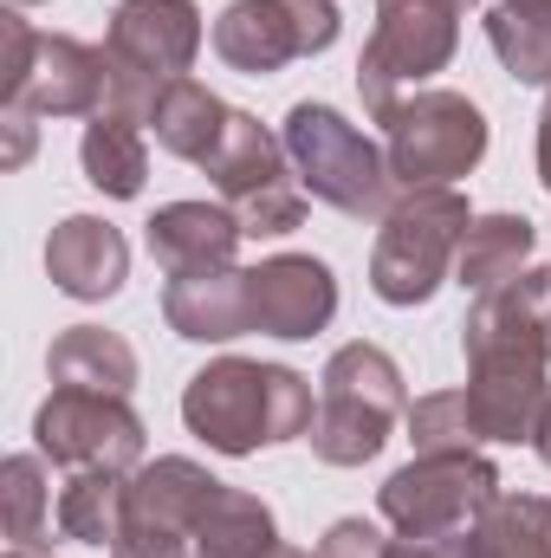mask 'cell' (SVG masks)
<instances>
[{
  "label": "cell",
  "instance_id": "obj_15",
  "mask_svg": "<svg viewBox=\"0 0 551 558\" xmlns=\"http://www.w3.org/2000/svg\"><path fill=\"white\" fill-rule=\"evenodd\" d=\"M149 241V260L162 267L169 279L182 274H215V267H234L247 228L228 202H162L143 228Z\"/></svg>",
  "mask_w": 551,
  "mask_h": 558
},
{
  "label": "cell",
  "instance_id": "obj_16",
  "mask_svg": "<svg viewBox=\"0 0 551 558\" xmlns=\"http://www.w3.org/2000/svg\"><path fill=\"white\" fill-rule=\"evenodd\" d=\"M221 494V481L188 461V454H156L131 474V494H124V526L137 533H169V539H188L195 546V526L208 513V500Z\"/></svg>",
  "mask_w": 551,
  "mask_h": 558
},
{
  "label": "cell",
  "instance_id": "obj_20",
  "mask_svg": "<svg viewBox=\"0 0 551 558\" xmlns=\"http://www.w3.org/2000/svg\"><path fill=\"white\" fill-rule=\"evenodd\" d=\"M46 377L59 390H105V397H131L137 390V351L105 331V325H65L46 351Z\"/></svg>",
  "mask_w": 551,
  "mask_h": 558
},
{
  "label": "cell",
  "instance_id": "obj_36",
  "mask_svg": "<svg viewBox=\"0 0 551 558\" xmlns=\"http://www.w3.org/2000/svg\"><path fill=\"white\" fill-rule=\"evenodd\" d=\"M513 7H526L532 20H546V26H551V0H513Z\"/></svg>",
  "mask_w": 551,
  "mask_h": 558
},
{
  "label": "cell",
  "instance_id": "obj_17",
  "mask_svg": "<svg viewBox=\"0 0 551 558\" xmlns=\"http://www.w3.org/2000/svg\"><path fill=\"white\" fill-rule=\"evenodd\" d=\"M46 274L65 299H85V305L118 299L131 279V241L105 215H65L46 234Z\"/></svg>",
  "mask_w": 551,
  "mask_h": 558
},
{
  "label": "cell",
  "instance_id": "obj_19",
  "mask_svg": "<svg viewBox=\"0 0 551 558\" xmlns=\"http://www.w3.org/2000/svg\"><path fill=\"white\" fill-rule=\"evenodd\" d=\"M467 416L480 428V441H532L551 410V371H519V364H493V371H467Z\"/></svg>",
  "mask_w": 551,
  "mask_h": 558
},
{
  "label": "cell",
  "instance_id": "obj_22",
  "mask_svg": "<svg viewBox=\"0 0 551 558\" xmlns=\"http://www.w3.org/2000/svg\"><path fill=\"white\" fill-rule=\"evenodd\" d=\"M532 247H539V228L526 215H474L467 241H461V260L454 279L480 299V292H500L506 279H519L532 267Z\"/></svg>",
  "mask_w": 551,
  "mask_h": 558
},
{
  "label": "cell",
  "instance_id": "obj_21",
  "mask_svg": "<svg viewBox=\"0 0 551 558\" xmlns=\"http://www.w3.org/2000/svg\"><path fill=\"white\" fill-rule=\"evenodd\" d=\"M78 162H85V182L111 202H137L143 182H149V137H143L137 118L124 111H98L85 118V137H78Z\"/></svg>",
  "mask_w": 551,
  "mask_h": 558
},
{
  "label": "cell",
  "instance_id": "obj_39",
  "mask_svg": "<svg viewBox=\"0 0 551 558\" xmlns=\"http://www.w3.org/2000/svg\"><path fill=\"white\" fill-rule=\"evenodd\" d=\"M461 7H480V0H461Z\"/></svg>",
  "mask_w": 551,
  "mask_h": 558
},
{
  "label": "cell",
  "instance_id": "obj_4",
  "mask_svg": "<svg viewBox=\"0 0 551 558\" xmlns=\"http://www.w3.org/2000/svg\"><path fill=\"white\" fill-rule=\"evenodd\" d=\"M474 228V208L461 189H415L396 195V208L383 215L377 228V247H370V292L383 305H428L454 260H461V241Z\"/></svg>",
  "mask_w": 551,
  "mask_h": 558
},
{
  "label": "cell",
  "instance_id": "obj_6",
  "mask_svg": "<svg viewBox=\"0 0 551 558\" xmlns=\"http://www.w3.org/2000/svg\"><path fill=\"white\" fill-rule=\"evenodd\" d=\"M7 65H0V105H26L33 118H98L111 92L105 46H85L72 33H39L20 13H0Z\"/></svg>",
  "mask_w": 551,
  "mask_h": 558
},
{
  "label": "cell",
  "instance_id": "obj_23",
  "mask_svg": "<svg viewBox=\"0 0 551 558\" xmlns=\"http://www.w3.org/2000/svg\"><path fill=\"white\" fill-rule=\"evenodd\" d=\"M454 558H551V500L546 494H500L454 539Z\"/></svg>",
  "mask_w": 551,
  "mask_h": 558
},
{
  "label": "cell",
  "instance_id": "obj_40",
  "mask_svg": "<svg viewBox=\"0 0 551 558\" xmlns=\"http://www.w3.org/2000/svg\"><path fill=\"white\" fill-rule=\"evenodd\" d=\"M13 7H33V0H13Z\"/></svg>",
  "mask_w": 551,
  "mask_h": 558
},
{
  "label": "cell",
  "instance_id": "obj_31",
  "mask_svg": "<svg viewBox=\"0 0 551 558\" xmlns=\"http://www.w3.org/2000/svg\"><path fill=\"white\" fill-rule=\"evenodd\" d=\"M105 558H195V546H188V539H169V533H137V526H124L118 546Z\"/></svg>",
  "mask_w": 551,
  "mask_h": 558
},
{
  "label": "cell",
  "instance_id": "obj_29",
  "mask_svg": "<svg viewBox=\"0 0 551 558\" xmlns=\"http://www.w3.org/2000/svg\"><path fill=\"white\" fill-rule=\"evenodd\" d=\"M403 422H409L415 454H454V448H480V428H474V416H467V397H461V390L415 397Z\"/></svg>",
  "mask_w": 551,
  "mask_h": 558
},
{
  "label": "cell",
  "instance_id": "obj_3",
  "mask_svg": "<svg viewBox=\"0 0 551 558\" xmlns=\"http://www.w3.org/2000/svg\"><path fill=\"white\" fill-rule=\"evenodd\" d=\"M279 143H285V156H292V169H298V182H305V195L311 202H325V208H338V215H351V221H383L390 208H396V175H390V156H383V143L364 137L344 111H331V105H292L285 111V124H279Z\"/></svg>",
  "mask_w": 551,
  "mask_h": 558
},
{
  "label": "cell",
  "instance_id": "obj_33",
  "mask_svg": "<svg viewBox=\"0 0 551 558\" xmlns=\"http://www.w3.org/2000/svg\"><path fill=\"white\" fill-rule=\"evenodd\" d=\"M390 558H454V546H441V539H396Z\"/></svg>",
  "mask_w": 551,
  "mask_h": 558
},
{
  "label": "cell",
  "instance_id": "obj_14",
  "mask_svg": "<svg viewBox=\"0 0 551 558\" xmlns=\"http://www.w3.org/2000/svg\"><path fill=\"white\" fill-rule=\"evenodd\" d=\"M247 299H254V331L298 344L338 318V274L318 254H273L247 267Z\"/></svg>",
  "mask_w": 551,
  "mask_h": 558
},
{
  "label": "cell",
  "instance_id": "obj_2",
  "mask_svg": "<svg viewBox=\"0 0 551 558\" xmlns=\"http://www.w3.org/2000/svg\"><path fill=\"white\" fill-rule=\"evenodd\" d=\"M409 416L403 371L383 344H338L318 377V416H311V454L325 468H364L383 454L390 428Z\"/></svg>",
  "mask_w": 551,
  "mask_h": 558
},
{
  "label": "cell",
  "instance_id": "obj_7",
  "mask_svg": "<svg viewBox=\"0 0 551 558\" xmlns=\"http://www.w3.org/2000/svg\"><path fill=\"white\" fill-rule=\"evenodd\" d=\"M493 500H500V468L480 448L415 454L377 487V513L396 539H441V546H454Z\"/></svg>",
  "mask_w": 551,
  "mask_h": 558
},
{
  "label": "cell",
  "instance_id": "obj_13",
  "mask_svg": "<svg viewBox=\"0 0 551 558\" xmlns=\"http://www.w3.org/2000/svg\"><path fill=\"white\" fill-rule=\"evenodd\" d=\"M201 52V7L195 0H118L105 26V59L149 85L188 78Z\"/></svg>",
  "mask_w": 551,
  "mask_h": 558
},
{
  "label": "cell",
  "instance_id": "obj_18",
  "mask_svg": "<svg viewBox=\"0 0 551 558\" xmlns=\"http://www.w3.org/2000/svg\"><path fill=\"white\" fill-rule=\"evenodd\" d=\"M162 318L188 344H234L254 331V299L247 267H215V274H182L162 286Z\"/></svg>",
  "mask_w": 551,
  "mask_h": 558
},
{
  "label": "cell",
  "instance_id": "obj_24",
  "mask_svg": "<svg viewBox=\"0 0 551 558\" xmlns=\"http://www.w3.org/2000/svg\"><path fill=\"white\" fill-rule=\"evenodd\" d=\"M228 111H234V105H221L201 78H169L162 98H156V111H149V131H156V143H162L169 156L208 162V149L228 131Z\"/></svg>",
  "mask_w": 551,
  "mask_h": 558
},
{
  "label": "cell",
  "instance_id": "obj_1",
  "mask_svg": "<svg viewBox=\"0 0 551 558\" xmlns=\"http://www.w3.org/2000/svg\"><path fill=\"white\" fill-rule=\"evenodd\" d=\"M311 377H298L292 364H254V357H215L188 377L182 390V422L195 441H208L215 454H260L279 441L311 435Z\"/></svg>",
  "mask_w": 551,
  "mask_h": 558
},
{
  "label": "cell",
  "instance_id": "obj_10",
  "mask_svg": "<svg viewBox=\"0 0 551 558\" xmlns=\"http://www.w3.org/2000/svg\"><path fill=\"white\" fill-rule=\"evenodd\" d=\"M33 448L65 474H137L149 428L131 410V397L52 384V397L33 410Z\"/></svg>",
  "mask_w": 551,
  "mask_h": 558
},
{
  "label": "cell",
  "instance_id": "obj_8",
  "mask_svg": "<svg viewBox=\"0 0 551 558\" xmlns=\"http://www.w3.org/2000/svg\"><path fill=\"white\" fill-rule=\"evenodd\" d=\"M461 0H377V26L357 59V92L364 111L383 118L396 98L421 92L434 72H448L461 46Z\"/></svg>",
  "mask_w": 551,
  "mask_h": 558
},
{
  "label": "cell",
  "instance_id": "obj_27",
  "mask_svg": "<svg viewBox=\"0 0 551 558\" xmlns=\"http://www.w3.org/2000/svg\"><path fill=\"white\" fill-rule=\"evenodd\" d=\"M0 520H7L13 546H46L52 539L59 507H52V481H46V454L39 448L0 461Z\"/></svg>",
  "mask_w": 551,
  "mask_h": 558
},
{
  "label": "cell",
  "instance_id": "obj_37",
  "mask_svg": "<svg viewBox=\"0 0 551 558\" xmlns=\"http://www.w3.org/2000/svg\"><path fill=\"white\" fill-rule=\"evenodd\" d=\"M260 558H318V553H298V546H267Z\"/></svg>",
  "mask_w": 551,
  "mask_h": 558
},
{
  "label": "cell",
  "instance_id": "obj_5",
  "mask_svg": "<svg viewBox=\"0 0 551 558\" xmlns=\"http://www.w3.org/2000/svg\"><path fill=\"white\" fill-rule=\"evenodd\" d=\"M377 124H383V156H390V175H396L403 195H415V189H454L487 156L480 105L467 92H448V85H421L409 98H396Z\"/></svg>",
  "mask_w": 551,
  "mask_h": 558
},
{
  "label": "cell",
  "instance_id": "obj_32",
  "mask_svg": "<svg viewBox=\"0 0 551 558\" xmlns=\"http://www.w3.org/2000/svg\"><path fill=\"white\" fill-rule=\"evenodd\" d=\"M0 124H7V149H0V162H7V169H20V162L33 156L39 124H33V111H26V105H7V111H0Z\"/></svg>",
  "mask_w": 551,
  "mask_h": 558
},
{
  "label": "cell",
  "instance_id": "obj_25",
  "mask_svg": "<svg viewBox=\"0 0 551 558\" xmlns=\"http://www.w3.org/2000/svg\"><path fill=\"white\" fill-rule=\"evenodd\" d=\"M267 546H279V520L273 507L247 487H228L208 500L201 526H195V558H260Z\"/></svg>",
  "mask_w": 551,
  "mask_h": 558
},
{
  "label": "cell",
  "instance_id": "obj_11",
  "mask_svg": "<svg viewBox=\"0 0 551 558\" xmlns=\"http://www.w3.org/2000/svg\"><path fill=\"white\" fill-rule=\"evenodd\" d=\"M338 33H344L338 0H228L215 20V52L247 78H273L292 59L331 52Z\"/></svg>",
  "mask_w": 551,
  "mask_h": 558
},
{
  "label": "cell",
  "instance_id": "obj_26",
  "mask_svg": "<svg viewBox=\"0 0 551 558\" xmlns=\"http://www.w3.org/2000/svg\"><path fill=\"white\" fill-rule=\"evenodd\" d=\"M124 494H131V474H65V487H59V533L78 539V546L111 553L118 533H124Z\"/></svg>",
  "mask_w": 551,
  "mask_h": 558
},
{
  "label": "cell",
  "instance_id": "obj_34",
  "mask_svg": "<svg viewBox=\"0 0 551 558\" xmlns=\"http://www.w3.org/2000/svg\"><path fill=\"white\" fill-rule=\"evenodd\" d=\"M539 182L551 195V92H546V111H539Z\"/></svg>",
  "mask_w": 551,
  "mask_h": 558
},
{
  "label": "cell",
  "instance_id": "obj_9",
  "mask_svg": "<svg viewBox=\"0 0 551 558\" xmlns=\"http://www.w3.org/2000/svg\"><path fill=\"white\" fill-rule=\"evenodd\" d=\"M208 182L221 189V202L241 215V228L254 241H273V234H292L305 221V182L285 156V143L254 118V111H228V131L208 149Z\"/></svg>",
  "mask_w": 551,
  "mask_h": 558
},
{
  "label": "cell",
  "instance_id": "obj_30",
  "mask_svg": "<svg viewBox=\"0 0 551 558\" xmlns=\"http://www.w3.org/2000/svg\"><path fill=\"white\" fill-rule=\"evenodd\" d=\"M390 533L377 520H338L325 539H318V558H390Z\"/></svg>",
  "mask_w": 551,
  "mask_h": 558
},
{
  "label": "cell",
  "instance_id": "obj_12",
  "mask_svg": "<svg viewBox=\"0 0 551 558\" xmlns=\"http://www.w3.org/2000/svg\"><path fill=\"white\" fill-rule=\"evenodd\" d=\"M461 357L467 371L519 364V371H551V274L526 267L500 292H480L461 318Z\"/></svg>",
  "mask_w": 551,
  "mask_h": 558
},
{
  "label": "cell",
  "instance_id": "obj_28",
  "mask_svg": "<svg viewBox=\"0 0 551 558\" xmlns=\"http://www.w3.org/2000/svg\"><path fill=\"white\" fill-rule=\"evenodd\" d=\"M487 46H493V59L506 65L513 85H546L551 92V26L546 20H532L526 7L500 0L487 13Z\"/></svg>",
  "mask_w": 551,
  "mask_h": 558
},
{
  "label": "cell",
  "instance_id": "obj_35",
  "mask_svg": "<svg viewBox=\"0 0 551 558\" xmlns=\"http://www.w3.org/2000/svg\"><path fill=\"white\" fill-rule=\"evenodd\" d=\"M532 448H539V461L551 468V410H546V422H539V435H532Z\"/></svg>",
  "mask_w": 551,
  "mask_h": 558
},
{
  "label": "cell",
  "instance_id": "obj_38",
  "mask_svg": "<svg viewBox=\"0 0 551 558\" xmlns=\"http://www.w3.org/2000/svg\"><path fill=\"white\" fill-rule=\"evenodd\" d=\"M7 558H52V553H39V546H7Z\"/></svg>",
  "mask_w": 551,
  "mask_h": 558
}]
</instances>
